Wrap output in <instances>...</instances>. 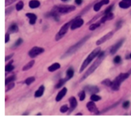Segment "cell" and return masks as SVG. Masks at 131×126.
Instances as JSON below:
<instances>
[{"mask_svg":"<svg viewBox=\"0 0 131 126\" xmlns=\"http://www.w3.org/2000/svg\"><path fill=\"white\" fill-rule=\"evenodd\" d=\"M104 56H105V52H100L99 54L98 55V59H97V60L93 63V65L90 66V67L88 68V70L85 73V74L83 75V76L81 78L80 82L83 81L85 78H86L88 76H90V75L92 74V73L94 72L95 70L96 69L100 66V65L102 62L103 61Z\"/></svg>","mask_w":131,"mask_h":126,"instance_id":"cell-1","label":"cell"},{"mask_svg":"<svg viewBox=\"0 0 131 126\" xmlns=\"http://www.w3.org/2000/svg\"><path fill=\"white\" fill-rule=\"evenodd\" d=\"M130 75L129 73H120L118 77H116L115 80L112 82L111 88L114 91H118L120 89V85L122 82L127 79Z\"/></svg>","mask_w":131,"mask_h":126,"instance_id":"cell-2","label":"cell"},{"mask_svg":"<svg viewBox=\"0 0 131 126\" xmlns=\"http://www.w3.org/2000/svg\"><path fill=\"white\" fill-rule=\"evenodd\" d=\"M100 52V47H98V48H95L93 52H92L89 54V55L88 56V57L84 60L83 63L82 64L80 68V70H79V72L81 73L86 67H87L88 65L90 64L91 62L93 60V59H94L95 57L98 56V55L99 54V53Z\"/></svg>","mask_w":131,"mask_h":126,"instance_id":"cell-3","label":"cell"},{"mask_svg":"<svg viewBox=\"0 0 131 126\" xmlns=\"http://www.w3.org/2000/svg\"><path fill=\"white\" fill-rule=\"evenodd\" d=\"M75 10V7L73 5H60L56 6L53 8V10L59 14H68Z\"/></svg>","mask_w":131,"mask_h":126,"instance_id":"cell-4","label":"cell"},{"mask_svg":"<svg viewBox=\"0 0 131 126\" xmlns=\"http://www.w3.org/2000/svg\"><path fill=\"white\" fill-rule=\"evenodd\" d=\"M89 37H90V36H86V37H84L83 39H82L80 41H79L77 43L75 44L74 46H72L71 48H69V50H68L66 52V54H65V56H68V55H72V54H74V53H75V52H76V51L81 46L83 45L84 43L86 42V40L88 39Z\"/></svg>","mask_w":131,"mask_h":126,"instance_id":"cell-5","label":"cell"},{"mask_svg":"<svg viewBox=\"0 0 131 126\" xmlns=\"http://www.w3.org/2000/svg\"><path fill=\"white\" fill-rule=\"evenodd\" d=\"M72 21H70L69 22L65 23L61 28H60V30H59L58 34L56 35V36H55V39H56V41H58V40L61 39L63 38V37H64L65 35L66 34H67V32H68L70 26H71Z\"/></svg>","mask_w":131,"mask_h":126,"instance_id":"cell-6","label":"cell"},{"mask_svg":"<svg viewBox=\"0 0 131 126\" xmlns=\"http://www.w3.org/2000/svg\"><path fill=\"white\" fill-rule=\"evenodd\" d=\"M44 52V49L43 48H40V47L35 46L33 47L32 49H31L29 52L28 54L29 56L31 58H35L39 55L40 54H42Z\"/></svg>","mask_w":131,"mask_h":126,"instance_id":"cell-7","label":"cell"},{"mask_svg":"<svg viewBox=\"0 0 131 126\" xmlns=\"http://www.w3.org/2000/svg\"><path fill=\"white\" fill-rule=\"evenodd\" d=\"M84 24V20L81 18H77L75 19H73L72 23L70 26V28L71 30H74L75 29L80 28L81 26H82Z\"/></svg>","mask_w":131,"mask_h":126,"instance_id":"cell-8","label":"cell"},{"mask_svg":"<svg viewBox=\"0 0 131 126\" xmlns=\"http://www.w3.org/2000/svg\"><path fill=\"white\" fill-rule=\"evenodd\" d=\"M113 32H110L109 33L106 34L105 36H104L103 37H102L101 38H100L98 41L96 42V44L97 45H100V44H102L103 43H104L106 41H108L109 39H110L111 37L113 36Z\"/></svg>","mask_w":131,"mask_h":126,"instance_id":"cell-9","label":"cell"},{"mask_svg":"<svg viewBox=\"0 0 131 126\" xmlns=\"http://www.w3.org/2000/svg\"><path fill=\"white\" fill-rule=\"evenodd\" d=\"M86 107H87L88 109L89 110V111H90L91 113L98 114V109H97V106H96L95 104L93 102V101H91L88 102L87 104H86Z\"/></svg>","mask_w":131,"mask_h":126,"instance_id":"cell-10","label":"cell"},{"mask_svg":"<svg viewBox=\"0 0 131 126\" xmlns=\"http://www.w3.org/2000/svg\"><path fill=\"white\" fill-rule=\"evenodd\" d=\"M123 42H124V39H121L120 41H118L117 43H116V44L112 47V48H111L110 54H111V55H114V54H115V53L118 50L119 48L122 46Z\"/></svg>","mask_w":131,"mask_h":126,"instance_id":"cell-11","label":"cell"},{"mask_svg":"<svg viewBox=\"0 0 131 126\" xmlns=\"http://www.w3.org/2000/svg\"><path fill=\"white\" fill-rule=\"evenodd\" d=\"M85 91L90 94H95L99 92V88L95 86H87L85 88Z\"/></svg>","mask_w":131,"mask_h":126,"instance_id":"cell-12","label":"cell"},{"mask_svg":"<svg viewBox=\"0 0 131 126\" xmlns=\"http://www.w3.org/2000/svg\"><path fill=\"white\" fill-rule=\"evenodd\" d=\"M109 3V0H101L100 2H98L95 5L94 7H93V10L95 12H98L102 6L105 5H108Z\"/></svg>","mask_w":131,"mask_h":126,"instance_id":"cell-13","label":"cell"},{"mask_svg":"<svg viewBox=\"0 0 131 126\" xmlns=\"http://www.w3.org/2000/svg\"><path fill=\"white\" fill-rule=\"evenodd\" d=\"M70 112H72L77 106V101L74 97H72L69 99Z\"/></svg>","mask_w":131,"mask_h":126,"instance_id":"cell-14","label":"cell"},{"mask_svg":"<svg viewBox=\"0 0 131 126\" xmlns=\"http://www.w3.org/2000/svg\"><path fill=\"white\" fill-rule=\"evenodd\" d=\"M114 17H115V15H114V14H113L112 12L105 14V15H104V17H102V18H101V19L100 20L99 23H100L101 24L104 23L106 22L107 21H109L113 19L114 18Z\"/></svg>","mask_w":131,"mask_h":126,"instance_id":"cell-15","label":"cell"},{"mask_svg":"<svg viewBox=\"0 0 131 126\" xmlns=\"http://www.w3.org/2000/svg\"><path fill=\"white\" fill-rule=\"evenodd\" d=\"M67 92V89L66 88H63L62 90L60 91L58 93L57 96L56 97V102H60V100H62L63 97H65V95L66 94Z\"/></svg>","mask_w":131,"mask_h":126,"instance_id":"cell-16","label":"cell"},{"mask_svg":"<svg viewBox=\"0 0 131 126\" xmlns=\"http://www.w3.org/2000/svg\"><path fill=\"white\" fill-rule=\"evenodd\" d=\"M26 15L29 18V19H30V25H35L37 19V15H36L35 14H33V13H28V14H26Z\"/></svg>","mask_w":131,"mask_h":126,"instance_id":"cell-17","label":"cell"},{"mask_svg":"<svg viewBox=\"0 0 131 126\" xmlns=\"http://www.w3.org/2000/svg\"><path fill=\"white\" fill-rule=\"evenodd\" d=\"M44 90H45V88H44V86L42 85L41 86H40L39 88L38 89V90L35 93V97H41L43 95V94H44Z\"/></svg>","mask_w":131,"mask_h":126,"instance_id":"cell-18","label":"cell"},{"mask_svg":"<svg viewBox=\"0 0 131 126\" xmlns=\"http://www.w3.org/2000/svg\"><path fill=\"white\" fill-rule=\"evenodd\" d=\"M60 67H61V66H60V63H54L51 66L48 67V71H50V72H53V71H55L58 70V69H60Z\"/></svg>","mask_w":131,"mask_h":126,"instance_id":"cell-19","label":"cell"},{"mask_svg":"<svg viewBox=\"0 0 131 126\" xmlns=\"http://www.w3.org/2000/svg\"><path fill=\"white\" fill-rule=\"evenodd\" d=\"M40 5V3L38 0H32L29 2V7L31 8H37Z\"/></svg>","mask_w":131,"mask_h":126,"instance_id":"cell-20","label":"cell"},{"mask_svg":"<svg viewBox=\"0 0 131 126\" xmlns=\"http://www.w3.org/2000/svg\"><path fill=\"white\" fill-rule=\"evenodd\" d=\"M34 65H35V60H32L31 61L29 62L28 64H26L25 66H23V68H22V71H27V70H30V69H31L32 67H33Z\"/></svg>","mask_w":131,"mask_h":126,"instance_id":"cell-21","label":"cell"},{"mask_svg":"<svg viewBox=\"0 0 131 126\" xmlns=\"http://www.w3.org/2000/svg\"><path fill=\"white\" fill-rule=\"evenodd\" d=\"M119 6H120V8L126 9V8H128L131 7V3L124 2V1H122V2H120V3H119Z\"/></svg>","mask_w":131,"mask_h":126,"instance_id":"cell-22","label":"cell"},{"mask_svg":"<svg viewBox=\"0 0 131 126\" xmlns=\"http://www.w3.org/2000/svg\"><path fill=\"white\" fill-rule=\"evenodd\" d=\"M19 30V28L16 24H12L8 28V32L10 33H16Z\"/></svg>","mask_w":131,"mask_h":126,"instance_id":"cell-23","label":"cell"},{"mask_svg":"<svg viewBox=\"0 0 131 126\" xmlns=\"http://www.w3.org/2000/svg\"><path fill=\"white\" fill-rule=\"evenodd\" d=\"M68 80L69 79H68V78H62V79H60V81H59V82L57 83V84L56 85V88H57V89L60 88L62 86H63L65 84V83L67 81H68Z\"/></svg>","mask_w":131,"mask_h":126,"instance_id":"cell-24","label":"cell"},{"mask_svg":"<svg viewBox=\"0 0 131 126\" xmlns=\"http://www.w3.org/2000/svg\"><path fill=\"white\" fill-rule=\"evenodd\" d=\"M74 75V71L72 68H69L68 70H67V78H68V79H70L71 78H72Z\"/></svg>","mask_w":131,"mask_h":126,"instance_id":"cell-25","label":"cell"},{"mask_svg":"<svg viewBox=\"0 0 131 126\" xmlns=\"http://www.w3.org/2000/svg\"><path fill=\"white\" fill-rule=\"evenodd\" d=\"M35 81V78L34 77H28V78H26V79L25 80L24 82L26 84H27L28 86H29V85H30L31 84L33 83Z\"/></svg>","mask_w":131,"mask_h":126,"instance_id":"cell-26","label":"cell"},{"mask_svg":"<svg viewBox=\"0 0 131 126\" xmlns=\"http://www.w3.org/2000/svg\"><path fill=\"white\" fill-rule=\"evenodd\" d=\"M90 99H91L92 101L97 102L99 101V100L101 99V97L96 94H92V95H91V97H90Z\"/></svg>","mask_w":131,"mask_h":126,"instance_id":"cell-27","label":"cell"},{"mask_svg":"<svg viewBox=\"0 0 131 126\" xmlns=\"http://www.w3.org/2000/svg\"><path fill=\"white\" fill-rule=\"evenodd\" d=\"M101 23H93L92 24V25H90V27H89V30H96L97 28H98L100 26Z\"/></svg>","mask_w":131,"mask_h":126,"instance_id":"cell-28","label":"cell"},{"mask_svg":"<svg viewBox=\"0 0 131 126\" xmlns=\"http://www.w3.org/2000/svg\"><path fill=\"white\" fill-rule=\"evenodd\" d=\"M15 79H16V77H15V75H12L10 76V77H8V78L5 80V85L7 86V84H8L10 83V82H12L13 81H15Z\"/></svg>","mask_w":131,"mask_h":126,"instance_id":"cell-29","label":"cell"},{"mask_svg":"<svg viewBox=\"0 0 131 126\" xmlns=\"http://www.w3.org/2000/svg\"><path fill=\"white\" fill-rule=\"evenodd\" d=\"M24 7V3L23 2L21 1V2H19L17 3L16 4V6H15V8L17 11H20Z\"/></svg>","mask_w":131,"mask_h":126,"instance_id":"cell-30","label":"cell"},{"mask_svg":"<svg viewBox=\"0 0 131 126\" xmlns=\"http://www.w3.org/2000/svg\"><path fill=\"white\" fill-rule=\"evenodd\" d=\"M14 70V66L12 65V63H9L5 66V71L7 72H10Z\"/></svg>","mask_w":131,"mask_h":126,"instance_id":"cell-31","label":"cell"},{"mask_svg":"<svg viewBox=\"0 0 131 126\" xmlns=\"http://www.w3.org/2000/svg\"><path fill=\"white\" fill-rule=\"evenodd\" d=\"M79 100L81 101H83L85 100V97H86V93H85V91H81L80 93H79Z\"/></svg>","mask_w":131,"mask_h":126,"instance_id":"cell-32","label":"cell"},{"mask_svg":"<svg viewBox=\"0 0 131 126\" xmlns=\"http://www.w3.org/2000/svg\"><path fill=\"white\" fill-rule=\"evenodd\" d=\"M6 86H7L6 91L7 92V91H8L11 90V89H12L14 86H15V84H14V82H10V83H9L8 84H7Z\"/></svg>","mask_w":131,"mask_h":126,"instance_id":"cell-33","label":"cell"},{"mask_svg":"<svg viewBox=\"0 0 131 126\" xmlns=\"http://www.w3.org/2000/svg\"><path fill=\"white\" fill-rule=\"evenodd\" d=\"M102 84H104L106 86H111V84H112V81H111L109 79H105L104 81L102 82Z\"/></svg>","mask_w":131,"mask_h":126,"instance_id":"cell-34","label":"cell"},{"mask_svg":"<svg viewBox=\"0 0 131 126\" xmlns=\"http://www.w3.org/2000/svg\"><path fill=\"white\" fill-rule=\"evenodd\" d=\"M22 42H23V40H22V39L19 38L17 40V41L15 43V44H14V47L19 46H20L21 44H22Z\"/></svg>","mask_w":131,"mask_h":126,"instance_id":"cell-35","label":"cell"},{"mask_svg":"<svg viewBox=\"0 0 131 126\" xmlns=\"http://www.w3.org/2000/svg\"><path fill=\"white\" fill-rule=\"evenodd\" d=\"M68 107L67 106V105H63V106H62V107H60V111L61 113H66L67 111L68 110Z\"/></svg>","mask_w":131,"mask_h":126,"instance_id":"cell-36","label":"cell"},{"mask_svg":"<svg viewBox=\"0 0 131 126\" xmlns=\"http://www.w3.org/2000/svg\"><path fill=\"white\" fill-rule=\"evenodd\" d=\"M113 61L115 64H119V63H120L121 61H122V58H121L120 56H119V55H117V56H116L114 58Z\"/></svg>","mask_w":131,"mask_h":126,"instance_id":"cell-37","label":"cell"},{"mask_svg":"<svg viewBox=\"0 0 131 126\" xmlns=\"http://www.w3.org/2000/svg\"><path fill=\"white\" fill-rule=\"evenodd\" d=\"M113 8V5H111L110 7H108V8L105 10V11L104 12V14H109V13L111 12V10H112Z\"/></svg>","mask_w":131,"mask_h":126,"instance_id":"cell-38","label":"cell"},{"mask_svg":"<svg viewBox=\"0 0 131 126\" xmlns=\"http://www.w3.org/2000/svg\"><path fill=\"white\" fill-rule=\"evenodd\" d=\"M16 1H17V0H5V7L12 4L13 3H14Z\"/></svg>","mask_w":131,"mask_h":126,"instance_id":"cell-39","label":"cell"},{"mask_svg":"<svg viewBox=\"0 0 131 126\" xmlns=\"http://www.w3.org/2000/svg\"><path fill=\"white\" fill-rule=\"evenodd\" d=\"M130 106V102L129 101H125L123 102V107L125 109H127Z\"/></svg>","mask_w":131,"mask_h":126,"instance_id":"cell-40","label":"cell"},{"mask_svg":"<svg viewBox=\"0 0 131 126\" xmlns=\"http://www.w3.org/2000/svg\"><path fill=\"white\" fill-rule=\"evenodd\" d=\"M122 24H123V21L122 20L119 21L117 23V24H116V29H120V28L122 27Z\"/></svg>","mask_w":131,"mask_h":126,"instance_id":"cell-41","label":"cell"},{"mask_svg":"<svg viewBox=\"0 0 131 126\" xmlns=\"http://www.w3.org/2000/svg\"><path fill=\"white\" fill-rule=\"evenodd\" d=\"M10 41V35L8 33H7L5 35V43H7Z\"/></svg>","mask_w":131,"mask_h":126,"instance_id":"cell-42","label":"cell"},{"mask_svg":"<svg viewBox=\"0 0 131 126\" xmlns=\"http://www.w3.org/2000/svg\"><path fill=\"white\" fill-rule=\"evenodd\" d=\"M13 55H14V54H12L11 55H8V56H6L5 57V61H7L8 60H9V59H11V58L12 57Z\"/></svg>","mask_w":131,"mask_h":126,"instance_id":"cell-43","label":"cell"},{"mask_svg":"<svg viewBox=\"0 0 131 126\" xmlns=\"http://www.w3.org/2000/svg\"><path fill=\"white\" fill-rule=\"evenodd\" d=\"M83 2V0H75V3L78 5H80Z\"/></svg>","mask_w":131,"mask_h":126,"instance_id":"cell-44","label":"cell"},{"mask_svg":"<svg viewBox=\"0 0 131 126\" xmlns=\"http://www.w3.org/2000/svg\"><path fill=\"white\" fill-rule=\"evenodd\" d=\"M122 1H124V2H129V3H131V0H122Z\"/></svg>","mask_w":131,"mask_h":126,"instance_id":"cell-45","label":"cell"},{"mask_svg":"<svg viewBox=\"0 0 131 126\" xmlns=\"http://www.w3.org/2000/svg\"><path fill=\"white\" fill-rule=\"evenodd\" d=\"M76 115H83V114L82 113H77Z\"/></svg>","mask_w":131,"mask_h":126,"instance_id":"cell-46","label":"cell"},{"mask_svg":"<svg viewBox=\"0 0 131 126\" xmlns=\"http://www.w3.org/2000/svg\"><path fill=\"white\" fill-rule=\"evenodd\" d=\"M37 115H42V113H38Z\"/></svg>","mask_w":131,"mask_h":126,"instance_id":"cell-47","label":"cell"},{"mask_svg":"<svg viewBox=\"0 0 131 126\" xmlns=\"http://www.w3.org/2000/svg\"><path fill=\"white\" fill-rule=\"evenodd\" d=\"M62 1H63V2H66V1H68V0H62Z\"/></svg>","mask_w":131,"mask_h":126,"instance_id":"cell-48","label":"cell"},{"mask_svg":"<svg viewBox=\"0 0 131 126\" xmlns=\"http://www.w3.org/2000/svg\"><path fill=\"white\" fill-rule=\"evenodd\" d=\"M130 59H131V54H130Z\"/></svg>","mask_w":131,"mask_h":126,"instance_id":"cell-49","label":"cell"}]
</instances>
